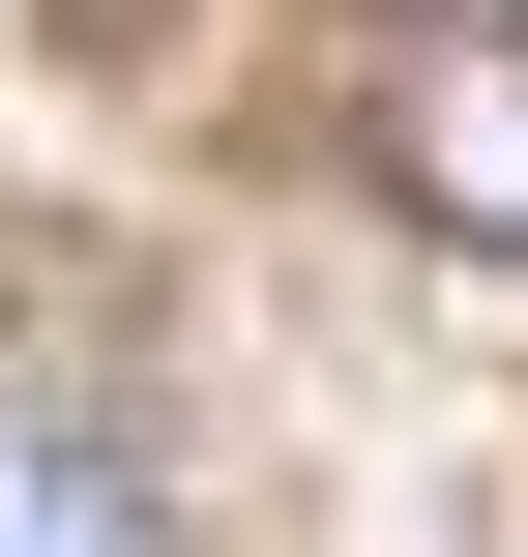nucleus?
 <instances>
[{
    "instance_id": "obj_2",
    "label": "nucleus",
    "mask_w": 528,
    "mask_h": 557,
    "mask_svg": "<svg viewBox=\"0 0 528 557\" xmlns=\"http://www.w3.org/2000/svg\"><path fill=\"white\" fill-rule=\"evenodd\" d=\"M0 557H147V411L59 323H0Z\"/></svg>"
},
{
    "instance_id": "obj_1",
    "label": "nucleus",
    "mask_w": 528,
    "mask_h": 557,
    "mask_svg": "<svg viewBox=\"0 0 528 557\" xmlns=\"http://www.w3.org/2000/svg\"><path fill=\"white\" fill-rule=\"evenodd\" d=\"M382 206L528 264V0H412L382 29Z\"/></svg>"
}]
</instances>
